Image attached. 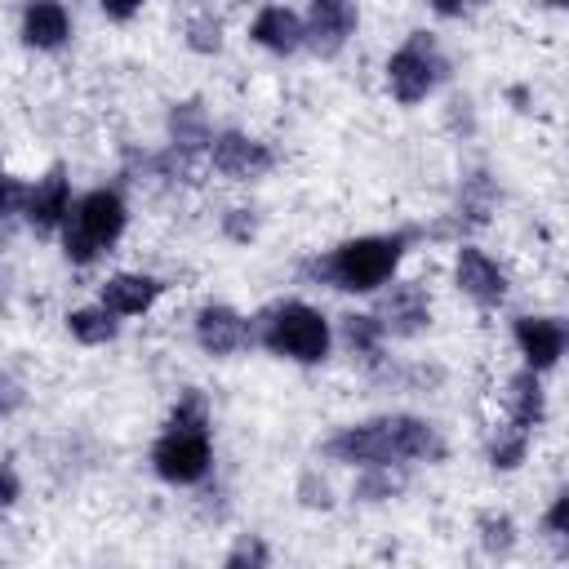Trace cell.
Segmentation results:
<instances>
[{
  "instance_id": "5b68a950",
  "label": "cell",
  "mask_w": 569,
  "mask_h": 569,
  "mask_svg": "<svg viewBox=\"0 0 569 569\" xmlns=\"http://www.w3.org/2000/svg\"><path fill=\"white\" fill-rule=\"evenodd\" d=\"M124 231V204L116 191H89L71 213H67V258L71 262H93L116 236Z\"/></svg>"
},
{
  "instance_id": "7c38bea8",
  "label": "cell",
  "mask_w": 569,
  "mask_h": 569,
  "mask_svg": "<svg viewBox=\"0 0 569 569\" xmlns=\"http://www.w3.org/2000/svg\"><path fill=\"white\" fill-rule=\"evenodd\" d=\"M427 320H431V307H427L422 284H396V289L382 298V307H378V325H382V333H396V338L418 333Z\"/></svg>"
},
{
  "instance_id": "3957f363",
  "label": "cell",
  "mask_w": 569,
  "mask_h": 569,
  "mask_svg": "<svg viewBox=\"0 0 569 569\" xmlns=\"http://www.w3.org/2000/svg\"><path fill=\"white\" fill-rule=\"evenodd\" d=\"M400 253H405V236H360V240H347L333 253L307 262V271H316L333 289L369 293V289H378V284L391 280Z\"/></svg>"
},
{
  "instance_id": "7a4b0ae2",
  "label": "cell",
  "mask_w": 569,
  "mask_h": 569,
  "mask_svg": "<svg viewBox=\"0 0 569 569\" xmlns=\"http://www.w3.org/2000/svg\"><path fill=\"white\" fill-rule=\"evenodd\" d=\"M151 467L169 485H196L209 471V413L196 391H187L169 418V431L151 449Z\"/></svg>"
},
{
  "instance_id": "ffe728a7",
  "label": "cell",
  "mask_w": 569,
  "mask_h": 569,
  "mask_svg": "<svg viewBox=\"0 0 569 569\" xmlns=\"http://www.w3.org/2000/svg\"><path fill=\"white\" fill-rule=\"evenodd\" d=\"M525 449H529V427H520V422H502L498 431H493V440H489V462L493 467H516L520 458H525Z\"/></svg>"
},
{
  "instance_id": "7402d4cb",
  "label": "cell",
  "mask_w": 569,
  "mask_h": 569,
  "mask_svg": "<svg viewBox=\"0 0 569 569\" xmlns=\"http://www.w3.org/2000/svg\"><path fill=\"white\" fill-rule=\"evenodd\" d=\"M458 209L467 213V222H485V218H489V209H493V187H489L485 173H476V178L462 187V204H458Z\"/></svg>"
},
{
  "instance_id": "d6986e66",
  "label": "cell",
  "mask_w": 569,
  "mask_h": 569,
  "mask_svg": "<svg viewBox=\"0 0 569 569\" xmlns=\"http://www.w3.org/2000/svg\"><path fill=\"white\" fill-rule=\"evenodd\" d=\"M67 329H71L80 342L98 347V342H111V338H116V316H111L107 307H80V311L67 316Z\"/></svg>"
},
{
  "instance_id": "4316f807",
  "label": "cell",
  "mask_w": 569,
  "mask_h": 569,
  "mask_svg": "<svg viewBox=\"0 0 569 569\" xmlns=\"http://www.w3.org/2000/svg\"><path fill=\"white\" fill-rule=\"evenodd\" d=\"M565 511H569V493H556V502H551V511H547V529H551V538H560V542H565Z\"/></svg>"
},
{
  "instance_id": "603a6c76",
  "label": "cell",
  "mask_w": 569,
  "mask_h": 569,
  "mask_svg": "<svg viewBox=\"0 0 569 569\" xmlns=\"http://www.w3.org/2000/svg\"><path fill=\"white\" fill-rule=\"evenodd\" d=\"M400 489V476H391V467H369V476L356 485V498H391Z\"/></svg>"
},
{
  "instance_id": "5bb4252c",
  "label": "cell",
  "mask_w": 569,
  "mask_h": 569,
  "mask_svg": "<svg viewBox=\"0 0 569 569\" xmlns=\"http://www.w3.org/2000/svg\"><path fill=\"white\" fill-rule=\"evenodd\" d=\"M71 31V18L58 0H31L27 13H22V40L31 49H58Z\"/></svg>"
},
{
  "instance_id": "83f0119b",
  "label": "cell",
  "mask_w": 569,
  "mask_h": 569,
  "mask_svg": "<svg viewBox=\"0 0 569 569\" xmlns=\"http://www.w3.org/2000/svg\"><path fill=\"white\" fill-rule=\"evenodd\" d=\"M191 31H196V40H191L196 49H218V22H204V18H200Z\"/></svg>"
},
{
  "instance_id": "cb8c5ba5",
  "label": "cell",
  "mask_w": 569,
  "mask_h": 569,
  "mask_svg": "<svg viewBox=\"0 0 569 569\" xmlns=\"http://www.w3.org/2000/svg\"><path fill=\"white\" fill-rule=\"evenodd\" d=\"M27 196H31V187H27L22 178H13V173L0 169V218L22 213V209H27Z\"/></svg>"
},
{
  "instance_id": "8992f818",
  "label": "cell",
  "mask_w": 569,
  "mask_h": 569,
  "mask_svg": "<svg viewBox=\"0 0 569 569\" xmlns=\"http://www.w3.org/2000/svg\"><path fill=\"white\" fill-rule=\"evenodd\" d=\"M445 76V58L436 53L431 36L427 31H413L387 62V84L400 102H422Z\"/></svg>"
},
{
  "instance_id": "8fae6325",
  "label": "cell",
  "mask_w": 569,
  "mask_h": 569,
  "mask_svg": "<svg viewBox=\"0 0 569 569\" xmlns=\"http://www.w3.org/2000/svg\"><path fill=\"white\" fill-rule=\"evenodd\" d=\"M516 342H520V356L529 360V369L542 373V369H551V365L560 360V351H565V329H560V320H551V316H520V320H516Z\"/></svg>"
},
{
  "instance_id": "9a60e30c",
  "label": "cell",
  "mask_w": 569,
  "mask_h": 569,
  "mask_svg": "<svg viewBox=\"0 0 569 569\" xmlns=\"http://www.w3.org/2000/svg\"><path fill=\"white\" fill-rule=\"evenodd\" d=\"M253 40L271 53H293L302 44V18L284 4H267L258 18H253Z\"/></svg>"
},
{
  "instance_id": "4fadbf2b",
  "label": "cell",
  "mask_w": 569,
  "mask_h": 569,
  "mask_svg": "<svg viewBox=\"0 0 569 569\" xmlns=\"http://www.w3.org/2000/svg\"><path fill=\"white\" fill-rule=\"evenodd\" d=\"M22 213H27V222H31L36 231H53V227H62V222H67V213H71L67 173H62V169H49V178L31 187V196H27V209H22Z\"/></svg>"
},
{
  "instance_id": "f546056e",
  "label": "cell",
  "mask_w": 569,
  "mask_h": 569,
  "mask_svg": "<svg viewBox=\"0 0 569 569\" xmlns=\"http://www.w3.org/2000/svg\"><path fill=\"white\" fill-rule=\"evenodd\" d=\"M138 4H142V0H102V9H107L111 18H129Z\"/></svg>"
},
{
  "instance_id": "4dcf8cb0",
  "label": "cell",
  "mask_w": 569,
  "mask_h": 569,
  "mask_svg": "<svg viewBox=\"0 0 569 569\" xmlns=\"http://www.w3.org/2000/svg\"><path fill=\"white\" fill-rule=\"evenodd\" d=\"M9 409H13V387L0 378V413H9Z\"/></svg>"
},
{
  "instance_id": "52a82bcc",
  "label": "cell",
  "mask_w": 569,
  "mask_h": 569,
  "mask_svg": "<svg viewBox=\"0 0 569 569\" xmlns=\"http://www.w3.org/2000/svg\"><path fill=\"white\" fill-rule=\"evenodd\" d=\"M356 31V4L351 0H311V13L302 22V44H311L316 53H338L347 44V36Z\"/></svg>"
},
{
  "instance_id": "484cf974",
  "label": "cell",
  "mask_w": 569,
  "mask_h": 569,
  "mask_svg": "<svg viewBox=\"0 0 569 569\" xmlns=\"http://www.w3.org/2000/svg\"><path fill=\"white\" fill-rule=\"evenodd\" d=\"M227 565H231V569H240V565H267V551H262V542H240V547L227 556Z\"/></svg>"
},
{
  "instance_id": "1f68e13d",
  "label": "cell",
  "mask_w": 569,
  "mask_h": 569,
  "mask_svg": "<svg viewBox=\"0 0 569 569\" xmlns=\"http://www.w3.org/2000/svg\"><path fill=\"white\" fill-rule=\"evenodd\" d=\"M431 4H436L440 13H458V9H462V4H471V0H431Z\"/></svg>"
},
{
  "instance_id": "277c9868",
  "label": "cell",
  "mask_w": 569,
  "mask_h": 569,
  "mask_svg": "<svg viewBox=\"0 0 569 569\" xmlns=\"http://www.w3.org/2000/svg\"><path fill=\"white\" fill-rule=\"evenodd\" d=\"M258 338L267 351L284 356V360H298V365H316L329 356V325L316 307L307 302H280L262 316L258 325Z\"/></svg>"
},
{
  "instance_id": "6da1fadb",
  "label": "cell",
  "mask_w": 569,
  "mask_h": 569,
  "mask_svg": "<svg viewBox=\"0 0 569 569\" xmlns=\"http://www.w3.org/2000/svg\"><path fill=\"white\" fill-rule=\"evenodd\" d=\"M325 453L338 462H360V467H400V462L440 458L445 445H440L431 422L409 418V413H391V418H373V422L338 431L325 445Z\"/></svg>"
},
{
  "instance_id": "2e32d148",
  "label": "cell",
  "mask_w": 569,
  "mask_h": 569,
  "mask_svg": "<svg viewBox=\"0 0 569 569\" xmlns=\"http://www.w3.org/2000/svg\"><path fill=\"white\" fill-rule=\"evenodd\" d=\"M156 293H160V280H151V276H111L107 284H102V307L111 311V316H138V311H147L151 302H156Z\"/></svg>"
},
{
  "instance_id": "9c48e42d",
  "label": "cell",
  "mask_w": 569,
  "mask_h": 569,
  "mask_svg": "<svg viewBox=\"0 0 569 569\" xmlns=\"http://www.w3.org/2000/svg\"><path fill=\"white\" fill-rule=\"evenodd\" d=\"M249 338H253V329H249V320H244L240 311H231V307H222V302L200 307V316H196V342H200L209 356H231V351H240Z\"/></svg>"
},
{
  "instance_id": "30bf717a",
  "label": "cell",
  "mask_w": 569,
  "mask_h": 569,
  "mask_svg": "<svg viewBox=\"0 0 569 569\" xmlns=\"http://www.w3.org/2000/svg\"><path fill=\"white\" fill-rule=\"evenodd\" d=\"M209 156H213V169L227 178H258L271 169V151L244 133H218L209 142Z\"/></svg>"
},
{
  "instance_id": "ba28073f",
  "label": "cell",
  "mask_w": 569,
  "mask_h": 569,
  "mask_svg": "<svg viewBox=\"0 0 569 569\" xmlns=\"http://www.w3.org/2000/svg\"><path fill=\"white\" fill-rule=\"evenodd\" d=\"M453 276H458V289H462L467 298H476L480 307H493V302H502V293H507V276H502V267H498L489 253L471 249V244L458 249Z\"/></svg>"
},
{
  "instance_id": "ac0fdd59",
  "label": "cell",
  "mask_w": 569,
  "mask_h": 569,
  "mask_svg": "<svg viewBox=\"0 0 569 569\" xmlns=\"http://www.w3.org/2000/svg\"><path fill=\"white\" fill-rule=\"evenodd\" d=\"M169 133H173V147H178V151H196V147H204V142H209L204 111H200L196 102L173 107V116H169Z\"/></svg>"
},
{
  "instance_id": "d4e9b609",
  "label": "cell",
  "mask_w": 569,
  "mask_h": 569,
  "mask_svg": "<svg viewBox=\"0 0 569 569\" xmlns=\"http://www.w3.org/2000/svg\"><path fill=\"white\" fill-rule=\"evenodd\" d=\"M480 533H485V547H489V551H507L516 529H511L507 516H485V520H480Z\"/></svg>"
},
{
  "instance_id": "f1b7e54d",
  "label": "cell",
  "mask_w": 569,
  "mask_h": 569,
  "mask_svg": "<svg viewBox=\"0 0 569 569\" xmlns=\"http://www.w3.org/2000/svg\"><path fill=\"white\" fill-rule=\"evenodd\" d=\"M13 498H18V476H13V471L0 462V507H9Z\"/></svg>"
},
{
  "instance_id": "44dd1931",
  "label": "cell",
  "mask_w": 569,
  "mask_h": 569,
  "mask_svg": "<svg viewBox=\"0 0 569 569\" xmlns=\"http://www.w3.org/2000/svg\"><path fill=\"white\" fill-rule=\"evenodd\" d=\"M342 338L356 356H378V338H382V325L378 316H347L342 320Z\"/></svg>"
},
{
  "instance_id": "d6a6232c",
  "label": "cell",
  "mask_w": 569,
  "mask_h": 569,
  "mask_svg": "<svg viewBox=\"0 0 569 569\" xmlns=\"http://www.w3.org/2000/svg\"><path fill=\"white\" fill-rule=\"evenodd\" d=\"M547 4H565V0H547Z\"/></svg>"
},
{
  "instance_id": "e0dca14e",
  "label": "cell",
  "mask_w": 569,
  "mask_h": 569,
  "mask_svg": "<svg viewBox=\"0 0 569 569\" xmlns=\"http://www.w3.org/2000/svg\"><path fill=\"white\" fill-rule=\"evenodd\" d=\"M507 418L511 422H520V427H538L542 422V382H538V373L533 369H525V373H516L511 382H507Z\"/></svg>"
}]
</instances>
